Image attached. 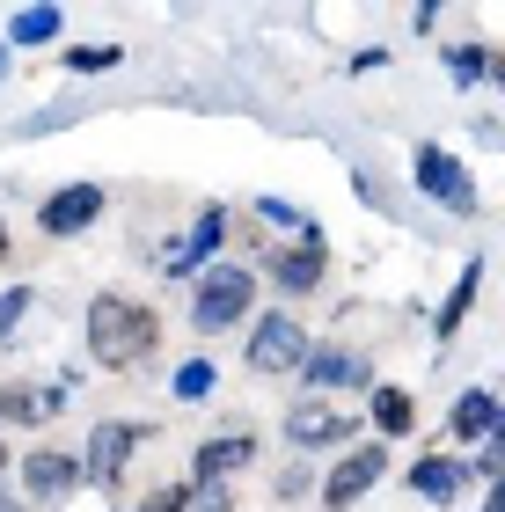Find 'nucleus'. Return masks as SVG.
Masks as SVG:
<instances>
[{
  "instance_id": "obj_33",
  "label": "nucleus",
  "mask_w": 505,
  "mask_h": 512,
  "mask_svg": "<svg viewBox=\"0 0 505 512\" xmlns=\"http://www.w3.org/2000/svg\"><path fill=\"white\" fill-rule=\"evenodd\" d=\"M498 147H505V139H498Z\"/></svg>"
},
{
  "instance_id": "obj_3",
  "label": "nucleus",
  "mask_w": 505,
  "mask_h": 512,
  "mask_svg": "<svg viewBox=\"0 0 505 512\" xmlns=\"http://www.w3.org/2000/svg\"><path fill=\"white\" fill-rule=\"evenodd\" d=\"M410 169H418V191H425L432 205H447V213L476 220V205H484V198H476V176H469V161H462V154H447L440 139H425Z\"/></svg>"
},
{
  "instance_id": "obj_29",
  "label": "nucleus",
  "mask_w": 505,
  "mask_h": 512,
  "mask_svg": "<svg viewBox=\"0 0 505 512\" xmlns=\"http://www.w3.org/2000/svg\"><path fill=\"white\" fill-rule=\"evenodd\" d=\"M0 512H30V505H22V498H8V491H0Z\"/></svg>"
},
{
  "instance_id": "obj_7",
  "label": "nucleus",
  "mask_w": 505,
  "mask_h": 512,
  "mask_svg": "<svg viewBox=\"0 0 505 512\" xmlns=\"http://www.w3.org/2000/svg\"><path fill=\"white\" fill-rule=\"evenodd\" d=\"M279 425H286V439H293V447H344V439H352L359 425H352V410H337V403H323V395H301V403H286V417H279Z\"/></svg>"
},
{
  "instance_id": "obj_26",
  "label": "nucleus",
  "mask_w": 505,
  "mask_h": 512,
  "mask_svg": "<svg viewBox=\"0 0 505 512\" xmlns=\"http://www.w3.org/2000/svg\"><path fill=\"white\" fill-rule=\"evenodd\" d=\"M140 512H191V483H162V491H154Z\"/></svg>"
},
{
  "instance_id": "obj_25",
  "label": "nucleus",
  "mask_w": 505,
  "mask_h": 512,
  "mask_svg": "<svg viewBox=\"0 0 505 512\" xmlns=\"http://www.w3.org/2000/svg\"><path fill=\"white\" fill-rule=\"evenodd\" d=\"M191 512H235L227 483H191Z\"/></svg>"
},
{
  "instance_id": "obj_32",
  "label": "nucleus",
  "mask_w": 505,
  "mask_h": 512,
  "mask_svg": "<svg viewBox=\"0 0 505 512\" xmlns=\"http://www.w3.org/2000/svg\"><path fill=\"white\" fill-rule=\"evenodd\" d=\"M0 256H8V235H0Z\"/></svg>"
},
{
  "instance_id": "obj_24",
  "label": "nucleus",
  "mask_w": 505,
  "mask_h": 512,
  "mask_svg": "<svg viewBox=\"0 0 505 512\" xmlns=\"http://www.w3.org/2000/svg\"><path fill=\"white\" fill-rule=\"evenodd\" d=\"M271 491H279V498H308V491H315V469H308V461H293V469H279Z\"/></svg>"
},
{
  "instance_id": "obj_8",
  "label": "nucleus",
  "mask_w": 505,
  "mask_h": 512,
  "mask_svg": "<svg viewBox=\"0 0 505 512\" xmlns=\"http://www.w3.org/2000/svg\"><path fill=\"white\" fill-rule=\"evenodd\" d=\"M147 447V425H125V417H103L96 432H88V454H81V476H96V483H118L125 476V461Z\"/></svg>"
},
{
  "instance_id": "obj_16",
  "label": "nucleus",
  "mask_w": 505,
  "mask_h": 512,
  "mask_svg": "<svg viewBox=\"0 0 505 512\" xmlns=\"http://www.w3.org/2000/svg\"><path fill=\"white\" fill-rule=\"evenodd\" d=\"M498 395L491 388H462V395H454V417H447V439H462V447H469V439H491V425H498Z\"/></svg>"
},
{
  "instance_id": "obj_12",
  "label": "nucleus",
  "mask_w": 505,
  "mask_h": 512,
  "mask_svg": "<svg viewBox=\"0 0 505 512\" xmlns=\"http://www.w3.org/2000/svg\"><path fill=\"white\" fill-rule=\"evenodd\" d=\"M220 242H227V205L198 213V227L162 256V271H169V278H198V271H205V256H220Z\"/></svg>"
},
{
  "instance_id": "obj_23",
  "label": "nucleus",
  "mask_w": 505,
  "mask_h": 512,
  "mask_svg": "<svg viewBox=\"0 0 505 512\" xmlns=\"http://www.w3.org/2000/svg\"><path fill=\"white\" fill-rule=\"evenodd\" d=\"M30 300H37V286H8V293H0V344H15L22 315H30Z\"/></svg>"
},
{
  "instance_id": "obj_18",
  "label": "nucleus",
  "mask_w": 505,
  "mask_h": 512,
  "mask_svg": "<svg viewBox=\"0 0 505 512\" xmlns=\"http://www.w3.org/2000/svg\"><path fill=\"white\" fill-rule=\"evenodd\" d=\"M66 30V15L59 8H15L8 15V52H30V44H52Z\"/></svg>"
},
{
  "instance_id": "obj_27",
  "label": "nucleus",
  "mask_w": 505,
  "mask_h": 512,
  "mask_svg": "<svg viewBox=\"0 0 505 512\" xmlns=\"http://www.w3.org/2000/svg\"><path fill=\"white\" fill-rule=\"evenodd\" d=\"M374 66H388V44H366V52L352 59V74H374Z\"/></svg>"
},
{
  "instance_id": "obj_30",
  "label": "nucleus",
  "mask_w": 505,
  "mask_h": 512,
  "mask_svg": "<svg viewBox=\"0 0 505 512\" xmlns=\"http://www.w3.org/2000/svg\"><path fill=\"white\" fill-rule=\"evenodd\" d=\"M0 81H8V37H0Z\"/></svg>"
},
{
  "instance_id": "obj_20",
  "label": "nucleus",
  "mask_w": 505,
  "mask_h": 512,
  "mask_svg": "<svg viewBox=\"0 0 505 512\" xmlns=\"http://www.w3.org/2000/svg\"><path fill=\"white\" fill-rule=\"evenodd\" d=\"M447 74L462 81V88H476V81H491V44H447Z\"/></svg>"
},
{
  "instance_id": "obj_9",
  "label": "nucleus",
  "mask_w": 505,
  "mask_h": 512,
  "mask_svg": "<svg viewBox=\"0 0 505 512\" xmlns=\"http://www.w3.org/2000/svg\"><path fill=\"white\" fill-rule=\"evenodd\" d=\"M81 454H59V447H37L30 461H22V505H59L81 491Z\"/></svg>"
},
{
  "instance_id": "obj_17",
  "label": "nucleus",
  "mask_w": 505,
  "mask_h": 512,
  "mask_svg": "<svg viewBox=\"0 0 505 512\" xmlns=\"http://www.w3.org/2000/svg\"><path fill=\"white\" fill-rule=\"evenodd\" d=\"M366 425H374L381 439H410V432H418V403H410V388H374Z\"/></svg>"
},
{
  "instance_id": "obj_1",
  "label": "nucleus",
  "mask_w": 505,
  "mask_h": 512,
  "mask_svg": "<svg viewBox=\"0 0 505 512\" xmlns=\"http://www.w3.org/2000/svg\"><path fill=\"white\" fill-rule=\"evenodd\" d=\"M154 344H162V315H154L147 300H132V293H96L88 300V359L96 366L125 374V366H140Z\"/></svg>"
},
{
  "instance_id": "obj_11",
  "label": "nucleus",
  "mask_w": 505,
  "mask_h": 512,
  "mask_svg": "<svg viewBox=\"0 0 505 512\" xmlns=\"http://www.w3.org/2000/svg\"><path fill=\"white\" fill-rule=\"evenodd\" d=\"M264 271H271V286H279V293H323V278H330V249H315V242H286V249H271V256H264Z\"/></svg>"
},
{
  "instance_id": "obj_21",
  "label": "nucleus",
  "mask_w": 505,
  "mask_h": 512,
  "mask_svg": "<svg viewBox=\"0 0 505 512\" xmlns=\"http://www.w3.org/2000/svg\"><path fill=\"white\" fill-rule=\"evenodd\" d=\"M169 388H176V403H205V395L220 388V374H213V359H183Z\"/></svg>"
},
{
  "instance_id": "obj_2",
  "label": "nucleus",
  "mask_w": 505,
  "mask_h": 512,
  "mask_svg": "<svg viewBox=\"0 0 505 512\" xmlns=\"http://www.w3.org/2000/svg\"><path fill=\"white\" fill-rule=\"evenodd\" d=\"M249 308H257V271H242V264H205V271L191 278V330H198V337L235 330Z\"/></svg>"
},
{
  "instance_id": "obj_19",
  "label": "nucleus",
  "mask_w": 505,
  "mask_h": 512,
  "mask_svg": "<svg viewBox=\"0 0 505 512\" xmlns=\"http://www.w3.org/2000/svg\"><path fill=\"white\" fill-rule=\"evenodd\" d=\"M257 220H264V227H286L293 242H315V249H323V227H315V213H301V205H286V198H257Z\"/></svg>"
},
{
  "instance_id": "obj_22",
  "label": "nucleus",
  "mask_w": 505,
  "mask_h": 512,
  "mask_svg": "<svg viewBox=\"0 0 505 512\" xmlns=\"http://www.w3.org/2000/svg\"><path fill=\"white\" fill-rule=\"evenodd\" d=\"M118 59H125L118 44H74V52H66V74H110Z\"/></svg>"
},
{
  "instance_id": "obj_6",
  "label": "nucleus",
  "mask_w": 505,
  "mask_h": 512,
  "mask_svg": "<svg viewBox=\"0 0 505 512\" xmlns=\"http://www.w3.org/2000/svg\"><path fill=\"white\" fill-rule=\"evenodd\" d=\"M96 220H103V183H59V191L37 205V227H44L52 242H74V235H88Z\"/></svg>"
},
{
  "instance_id": "obj_31",
  "label": "nucleus",
  "mask_w": 505,
  "mask_h": 512,
  "mask_svg": "<svg viewBox=\"0 0 505 512\" xmlns=\"http://www.w3.org/2000/svg\"><path fill=\"white\" fill-rule=\"evenodd\" d=\"M0 469H8V447H0Z\"/></svg>"
},
{
  "instance_id": "obj_10",
  "label": "nucleus",
  "mask_w": 505,
  "mask_h": 512,
  "mask_svg": "<svg viewBox=\"0 0 505 512\" xmlns=\"http://www.w3.org/2000/svg\"><path fill=\"white\" fill-rule=\"evenodd\" d=\"M301 381H308V395L374 388V366H366V352H352V344H315V352L301 359Z\"/></svg>"
},
{
  "instance_id": "obj_15",
  "label": "nucleus",
  "mask_w": 505,
  "mask_h": 512,
  "mask_svg": "<svg viewBox=\"0 0 505 512\" xmlns=\"http://www.w3.org/2000/svg\"><path fill=\"white\" fill-rule=\"evenodd\" d=\"M476 293H484V256H469V264H462V278H454V293L440 300V308H432V337H454V330H462V322H469V308H476Z\"/></svg>"
},
{
  "instance_id": "obj_13",
  "label": "nucleus",
  "mask_w": 505,
  "mask_h": 512,
  "mask_svg": "<svg viewBox=\"0 0 505 512\" xmlns=\"http://www.w3.org/2000/svg\"><path fill=\"white\" fill-rule=\"evenodd\" d=\"M469 483H476V476H469V461H454L447 447H440V454H425V461H410V491H418L425 505H454V498L469 491Z\"/></svg>"
},
{
  "instance_id": "obj_4",
  "label": "nucleus",
  "mask_w": 505,
  "mask_h": 512,
  "mask_svg": "<svg viewBox=\"0 0 505 512\" xmlns=\"http://www.w3.org/2000/svg\"><path fill=\"white\" fill-rule=\"evenodd\" d=\"M315 352V344H308V330H301V322H293V315H257V322H249V374H301V359Z\"/></svg>"
},
{
  "instance_id": "obj_5",
  "label": "nucleus",
  "mask_w": 505,
  "mask_h": 512,
  "mask_svg": "<svg viewBox=\"0 0 505 512\" xmlns=\"http://www.w3.org/2000/svg\"><path fill=\"white\" fill-rule=\"evenodd\" d=\"M388 476V439H366V447H344L337 461H330V476H323V505L330 512H352L374 483Z\"/></svg>"
},
{
  "instance_id": "obj_28",
  "label": "nucleus",
  "mask_w": 505,
  "mask_h": 512,
  "mask_svg": "<svg viewBox=\"0 0 505 512\" xmlns=\"http://www.w3.org/2000/svg\"><path fill=\"white\" fill-rule=\"evenodd\" d=\"M484 512H505V476L491 483V505H484Z\"/></svg>"
},
{
  "instance_id": "obj_14",
  "label": "nucleus",
  "mask_w": 505,
  "mask_h": 512,
  "mask_svg": "<svg viewBox=\"0 0 505 512\" xmlns=\"http://www.w3.org/2000/svg\"><path fill=\"white\" fill-rule=\"evenodd\" d=\"M257 461V439L249 432H227V439H205V447L191 454V483H227L235 469H249Z\"/></svg>"
}]
</instances>
